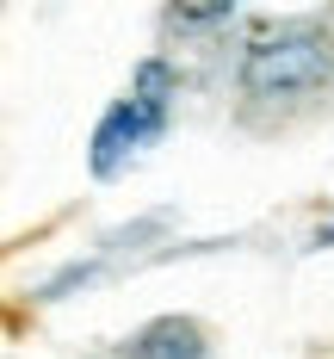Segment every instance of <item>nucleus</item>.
Wrapping results in <instances>:
<instances>
[{"mask_svg": "<svg viewBox=\"0 0 334 359\" xmlns=\"http://www.w3.org/2000/svg\"><path fill=\"white\" fill-rule=\"evenodd\" d=\"M242 100L248 106H303L334 81V37L316 19H285L242 50Z\"/></svg>", "mask_w": 334, "mask_h": 359, "instance_id": "1", "label": "nucleus"}, {"mask_svg": "<svg viewBox=\"0 0 334 359\" xmlns=\"http://www.w3.org/2000/svg\"><path fill=\"white\" fill-rule=\"evenodd\" d=\"M235 13V0H174V25L180 32H204V25H223Z\"/></svg>", "mask_w": 334, "mask_h": 359, "instance_id": "4", "label": "nucleus"}, {"mask_svg": "<svg viewBox=\"0 0 334 359\" xmlns=\"http://www.w3.org/2000/svg\"><path fill=\"white\" fill-rule=\"evenodd\" d=\"M316 248H334V223H328V229H322V236H316Z\"/></svg>", "mask_w": 334, "mask_h": 359, "instance_id": "5", "label": "nucleus"}, {"mask_svg": "<svg viewBox=\"0 0 334 359\" xmlns=\"http://www.w3.org/2000/svg\"><path fill=\"white\" fill-rule=\"evenodd\" d=\"M174 93H180L174 69H167L161 56H148L143 69L130 74V93H124V100H111V111L99 118V130H93V149H87L93 180H118L137 155H143V149H155L161 137H167Z\"/></svg>", "mask_w": 334, "mask_h": 359, "instance_id": "2", "label": "nucleus"}, {"mask_svg": "<svg viewBox=\"0 0 334 359\" xmlns=\"http://www.w3.org/2000/svg\"><path fill=\"white\" fill-rule=\"evenodd\" d=\"M124 359H211V341L192 316H155L124 341Z\"/></svg>", "mask_w": 334, "mask_h": 359, "instance_id": "3", "label": "nucleus"}]
</instances>
